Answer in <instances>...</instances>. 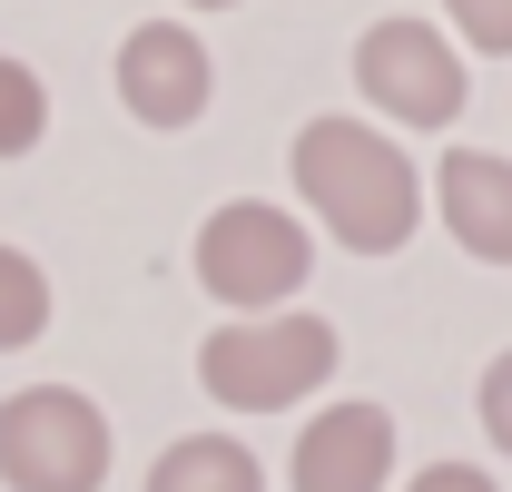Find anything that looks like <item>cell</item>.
I'll return each instance as SVG.
<instances>
[{
  "label": "cell",
  "instance_id": "6da1fadb",
  "mask_svg": "<svg viewBox=\"0 0 512 492\" xmlns=\"http://www.w3.org/2000/svg\"><path fill=\"white\" fill-rule=\"evenodd\" d=\"M296 197H306L355 256L404 246L414 217H424L414 158H404L394 138H375L365 119H306V128H296Z\"/></svg>",
  "mask_w": 512,
  "mask_h": 492
},
{
  "label": "cell",
  "instance_id": "7a4b0ae2",
  "mask_svg": "<svg viewBox=\"0 0 512 492\" xmlns=\"http://www.w3.org/2000/svg\"><path fill=\"white\" fill-rule=\"evenodd\" d=\"M335 374V325L325 315H247V325H217L197 345V384L237 414H276L296 394H316Z\"/></svg>",
  "mask_w": 512,
  "mask_h": 492
},
{
  "label": "cell",
  "instance_id": "3957f363",
  "mask_svg": "<svg viewBox=\"0 0 512 492\" xmlns=\"http://www.w3.org/2000/svg\"><path fill=\"white\" fill-rule=\"evenodd\" d=\"M0 483L10 492H99L109 483V414L69 384H20L0 404Z\"/></svg>",
  "mask_w": 512,
  "mask_h": 492
},
{
  "label": "cell",
  "instance_id": "277c9868",
  "mask_svg": "<svg viewBox=\"0 0 512 492\" xmlns=\"http://www.w3.org/2000/svg\"><path fill=\"white\" fill-rule=\"evenodd\" d=\"M306 266H316L306 227H296L286 207H266V197H237V207H217V217L197 227V286H207L217 306H237V315L286 306V296L306 286Z\"/></svg>",
  "mask_w": 512,
  "mask_h": 492
},
{
  "label": "cell",
  "instance_id": "5b68a950",
  "mask_svg": "<svg viewBox=\"0 0 512 492\" xmlns=\"http://www.w3.org/2000/svg\"><path fill=\"white\" fill-rule=\"evenodd\" d=\"M355 79H365V99H375L384 119H414V128L463 119V60H453V40H434L424 20H375L355 40Z\"/></svg>",
  "mask_w": 512,
  "mask_h": 492
},
{
  "label": "cell",
  "instance_id": "8992f818",
  "mask_svg": "<svg viewBox=\"0 0 512 492\" xmlns=\"http://www.w3.org/2000/svg\"><path fill=\"white\" fill-rule=\"evenodd\" d=\"M207 89H217V69H207V40L178 30V20H138L119 40V99L128 119L148 128H188L207 109Z\"/></svg>",
  "mask_w": 512,
  "mask_h": 492
},
{
  "label": "cell",
  "instance_id": "52a82bcc",
  "mask_svg": "<svg viewBox=\"0 0 512 492\" xmlns=\"http://www.w3.org/2000/svg\"><path fill=\"white\" fill-rule=\"evenodd\" d=\"M394 473V414L384 404H335L296 433V492H384Z\"/></svg>",
  "mask_w": 512,
  "mask_h": 492
},
{
  "label": "cell",
  "instance_id": "ba28073f",
  "mask_svg": "<svg viewBox=\"0 0 512 492\" xmlns=\"http://www.w3.org/2000/svg\"><path fill=\"white\" fill-rule=\"evenodd\" d=\"M434 207H444L453 246H473L483 266H512V158L453 148L444 168H434Z\"/></svg>",
  "mask_w": 512,
  "mask_h": 492
},
{
  "label": "cell",
  "instance_id": "9c48e42d",
  "mask_svg": "<svg viewBox=\"0 0 512 492\" xmlns=\"http://www.w3.org/2000/svg\"><path fill=\"white\" fill-rule=\"evenodd\" d=\"M148 492H266V473L237 433H188L148 463Z\"/></svg>",
  "mask_w": 512,
  "mask_h": 492
},
{
  "label": "cell",
  "instance_id": "30bf717a",
  "mask_svg": "<svg viewBox=\"0 0 512 492\" xmlns=\"http://www.w3.org/2000/svg\"><path fill=\"white\" fill-rule=\"evenodd\" d=\"M40 325H50V276H40L20 246H0V355L30 345Z\"/></svg>",
  "mask_w": 512,
  "mask_h": 492
},
{
  "label": "cell",
  "instance_id": "8fae6325",
  "mask_svg": "<svg viewBox=\"0 0 512 492\" xmlns=\"http://www.w3.org/2000/svg\"><path fill=\"white\" fill-rule=\"evenodd\" d=\"M40 128H50V89H40V69L0 60V158H30Z\"/></svg>",
  "mask_w": 512,
  "mask_h": 492
},
{
  "label": "cell",
  "instance_id": "7c38bea8",
  "mask_svg": "<svg viewBox=\"0 0 512 492\" xmlns=\"http://www.w3.org/2000/svg\"><path fill=\"white\" fill-rule=\"evenodd\" d=\"M444 10L473 50H512V0H444Z\"/></svg>",
  "mask_w": 512,
  "mask_h": 492
},
{
  "label": "cell",
  "instance_id": "4fadbf2b",
  "mask_svg": "<svg viewBox=\"0 0 512 492\" xmlns=\"http://www.w3.org/2000/svg\"><path fill=\"white\" fill-rule=\"evenodd\" d=\"M483 433H493V443L512 453V345L493 355V365H483Z\"/></svg>",
  "mask_w": 512,
  "mask_h": 492
},
{
  "label": "cell",
  "instance_id": "5bb4252c",
  "mask_svg": "<svg viewBox=\"0 0 512 492\" xmlns=\"http://www.w3.org/2000/svg\"><path fill=\"white\" fill-rule=\"evenodd\" d=\"M404 492H493V473H473V463H424Z\"/></svg>",
  "mask_w": 512,
  "mask_h": 492
},
{
  "label": "cell",
  "instance_id": "9a60e30c",
  "mask_svg": "<svg viewBox=\"0 0 512 492\" xmlns=\"http://www.w3.org/2000/svg\"><path fill=\"white\" fill-rule=\"evenodd\" d=\"M197 10H227V0H197Z\"/></svg>",
  "mask_w": 512,
  "mask_h": 492
}]
</instances>
